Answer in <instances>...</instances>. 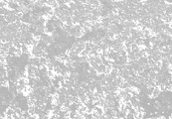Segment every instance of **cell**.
<instances>
[{
	"label": "cell",
	"instance_id": "obj_1",
	"mask_svg": "<svg viewBox=\"0 0 172 119\" xmlns=\"http://www.w3.org/2000/svg\"><path fill=\"white\" fill-rule=\"evenodd\" d=\"M144 40H145V39H142V38H136V40H135V44H136L137 46L144 45Z\"/></svg>",
	"mask_w": 172,
	"mask_h": 119
}]
</instances>
